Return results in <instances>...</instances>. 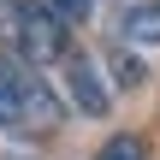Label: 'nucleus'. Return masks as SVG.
<instances>
[{
    "instance_id": "obj_1",
    "label": "nucleus",
    "mask_w": 160,
    "mask_h": 160,
    "mask_svg": "<svg viewBox=\"0 0 160 160\" xmlns=\"http://www.w3.org/2000/svg\"><path fill=\"white\" fill-rule=\"evenodd\" d=\"M65 113H71L65 95L36 65H24L18 53L0 48V131H12V137H53L65 125Z\"/></svg>"
},
{
    "instance_id": "obj_2",
    "label": "nucleus",
    "mask_w": 160,
    "mask_h": 160,
    "mask_svg": "<svg viewBox=\"0 0 160 160\" xmlns=\"http://www.w3.org/2000/svg\"><path fill=\"white\" fill-rule=\"evenodd\" d=\"M0 48L18 53L24 65L48 71L71 53V24L48 0H0Z\"/></svg>"
},
{
    "instance_id": "obj_3",
    "label": "nucleus",
    "mask_w": 160,
    "mask_h": 160,
    "mask_svg": "<svg viewBox=\"0 0 160 160\" xmlns=\"http://www.w3.org/2000/svg\"><path fill=\"white\" fill-rule=\"evenodd\" d=\"M59 95H65V107L71 113H83V119H101L107 107H113V89H107V71L89 59V53H65L59 59V83H53Z\"/></svg>"
},
{
    "instance_id": "obj_4",
    "label": "nucleus",
    "mask_w": 160,
    "mask_h": 160,
    "mask_svg": "<svg viewBox=\"0 0 160 160\" xmlns=\"http://www.w3.org/2000/svg\"><path fill=\"white\" fill-rule=\"evenodd\" d=\"M119 42L125 48H160V0H131L119 12Z\"/></svg>"
},
{
    "instance_id": "obj_5",
    "label": "nucleus",
    "mask_w": 160,
    "mask_h": 160,
    "mask_svg": "<svg viewBox=\"0 0 160 160\" xmlns=\"http://www.w3.org/2000/svg\"><path fill=\"white\" fill-rule=\"evenodd\" d=\"M95 160H148V142H142L137 131H119V137H107V142L95 148Z\"/></svg>"
},
{
    "instance_id": "obj_6",
    "label": "nucleus",
    "mask_w": 160,
    "mask_h": 160,
    "mask_svg": "<svg viewBox=\"0 0 160 160\" xmlns=\"http://www.w3.org/2000/svg\"><path fill=\"white\" fill-rule=\"evenodd\" d=\"M48 6H53V12H59L65 24H83V18L95 12V0H48Z\"/></svg>"
}]
</instances>
